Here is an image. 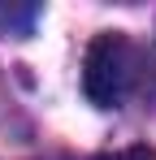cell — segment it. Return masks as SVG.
Returning <instances> with one entry per match:
<instances>
[{
  "label": "cell",
  "mask_w": 156,
  "mask_h": 160,
  "mask_svg": "<svg viewBox=\"0 0 156 160\" xmlns=\"http://www.w3.org/2000/svg\"><path fill=\"white\" fill-rule=\"evenodd\" d=\"M143 65L148 56L134 48V39L122 30H100L87 43V61H82V87L87 100L96 108H117L126 95L143 87Z\"/></svg>",
  "instance_id": "cell-1"
},
{
  "label": "cell",
  "mask_w": 156,
  "mask_h": 160,
  "mask_svg": "<svg viewBox=\"0 0 156 160\" xmlns=\"http://www.w3.org/2000/svg\"><path fill=\"white\" fill-rule=\"evenodd\" d=\"M35 18H39L35 4H26V9H0V30H9V35H26Z\"/></svg>",
  "instance_id": "cell-2"
}]
</instances>
